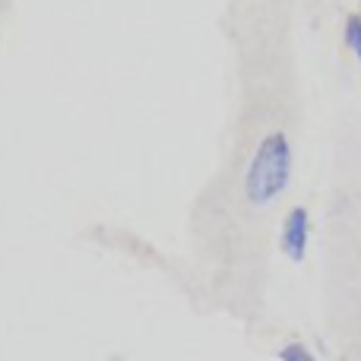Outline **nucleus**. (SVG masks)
I'll return each instance as SVG.
<instances>
[{
  "mask_svg": "<svg viewBox=\"0 0 361 361\" xmlns=\"http://www.w3.org/2000/svg\"><path fill=\"white\" fill-rule=\"evenodd\" d=\"M292 180V143L282 130H273L254 149L247 171H244V200L250 206H269L286 193Z\"/></svg>",
  "mask_w": 361,
  "mask_h": 361,
  "instance_id": "nucleus-1",
  "label": "nucleus"
},
{
  "mask_svg": "<svg viewBox=\"0 0 361 361\" xmlns=\"http://www.w3.org/2000/svg\"><path fill=\"white\" fill-rule=\"evenodd\" d=\"M307 244H311V216L305 206L288 209V216L282 219L279 231V247L292 263H301L307 257Z\"/></svg>",
  "mask_w": 361,
  "mask_h": 361,
  "instance_id": "nucleus-2",
  "label": "nucleus"
},
{
  "mask_svg": "<svg viewBox=\"0 0 361 361\" xmlns=\"http://www.w3.org/2000/svg\"><path fill=\"white\" fill-rule=\"evenodd\" d=\"M345 44H349L352 54H355V61L361 63V16L345 19Z\"/></svg>",
  "mask_w": 361,
  "mask_h": 361,
  "instance_id": "nucleus-3",
  "label": "nucleus"
},
{
  "mask_svg": "<svg viewBox=\"0 0 361 361\" xmlns=\"http://www.w3.org/2000/svg\"><path fill=\"white\" fill-rule=\"evenodd\" d=\"M279 361H317V358L311 355V349H307V345H301V343H288V345H282Z\"/></svg>",
  "mask_w": 361,
  "mask_h": 361,
  "instance_id": "nucleus-4",
  "label": "nucleus"
}]
</instances>
